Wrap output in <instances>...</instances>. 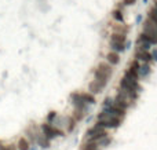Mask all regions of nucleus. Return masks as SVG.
I'll use <instances>...</instances> for the list:
<instances>
[{
  "label": "nucleus",
  "instance_id": "nucleus-2",
  "mask_svg": "<svg viewBox=\"0 0 157 150\" xmlns=\"http://www.w3.org/2000/svg\"><path fill=\"white\" fill-rule=\"evenodd\" d=\"M40 131H41V134H43L48 141H52V139H55V138H58V137H63V132H61L59 129L54 128L51 124H47V123L46 124H41Z\"/></svg>",
  "mask_w": 157,
  "mask_h": 150
},
{
  "label": "nucleus",
  "instance_id": "nucleus-19",
  "mask_svg": "<svg viewBox=\"0 0 157 150\" xmlns=\"http://www.w3.org/2000/svg\"><path fill=\"white\" fill-rule=\"evenodd\" d=\"M81 150H99V148L97 146V143L87 141V142L83 145V148H81Z\"/></svg>",
  "mask_w": 157,
  "mask_h": 150
},
{
  "label": "nucleus",
  "instance_id": "nucleus-12",
  "mask_svg": "<svg viewBox=\"0 0 157 150\" xmlns=\"http://www.w3.org/2000/svg\"><path fill=\"white\" fill-rule=\"evenodd\" d=\"M128 32H130V28H128L127 25H113V33L127 36Z\"/></svg>",
  "mask_w": 157,
  "mask_h": 150
},
{
  "label": "nucleus",
  "instance_id": "nucleus-14",
  "mask_svg": "<svg viewBox=\"0 0 157 150\" xmlns=\"http://www.w3.org/2000/svg\"><path fill=\"white\" fill-rule=\"evenodd\" d=\"M110 142H112V137H109V134H108L106 137L101 138V139L98 141V142H95V143H97L98 148H106V146L110 145Z\"/></svg>",
  "mask_w": 157,
  "mask_h": 150
},
{
  "label": "nucleus",
  "instance_id": "nucleus-5",
  "mask_svg": "<svg viewBox=\"0 0 157 150\" xmlns=\"http://www.w3.org/2000/svg\"><path fill=\"white\" fill-rule=\"evenodd\" d=\"M135 58L138 62H142V63H152L153 59H152V55H150V51H144V50H136L135 51Z\"/></svg>",
  "mask_w": 157,
  "mask_h": 150
},
{
  "label": "nucleus",
  "instance_id": "nucleus-17",
  "mask_svg": "<svg viewBox=\"0 0 157 150\" xmlns=\"http://www.w3.org/2000/svg\"><path fill=\"white\" fill-rule=\"evenodd\" d=\"M112 17H113V19L116 22H120V24H123V22H124V15H123V13L120 10H113Z\"/></svg>",
  "mask_w": 157,
  "mask_h": 150
},
{
  "label": "nucleus",
  "instance_id": "nucleus-23",
  "mask_svg": "<svg viewBox=\"0 0 157 150\" xmlns=\"http://www.w3.org/2000/svg\"><path fill=\"white\" fill-rule=\"evenodd\" d=\"M112 106H113V98L108 96V98L103 101V107H112Z\"/></svg>",
  "mask_w": 157,
  "mask_h": 150
},
{
  "label": "nucleus",
  "instance_id": "nucleus-16",
  "mask_svg": "<svg viewBox=\"0 0 157 150\" xmlns=\"http://www.w3.org/2000/svg\"><path fill=\"white\" fill-rule=\"evenodd\" d=\"M124 77L128 79V80H132V81H138V79H139L138 73L134 72V70H131V69H127V70L124 72Z\"/></svg>",
  "mask_w": 157,
  "mask_h": 150
},
{
  "label": "nucleus",
  "instance_id": "nucleus-28",
  "mask_svg": "<svg viewBox=\"0 0 157 150\" xmlns=\"http://www.w3.org/2000/svg\"><path fill=\"white\" fill-rule=\"evenodd\" d=\"M144 3H145V4H146V3H147V0H144Z\"/></svg>",
  "mask_w": 157,
  "mask_h": 150
},
{
  "label": "nucleus",
  "instance_id": "nucleus-3",
  "mask_svg": "<svg viewBox=\"0 0 157 150\" xmlns=\"http://www.w3.org/2000/svg\"><path fill=\"white\" fill-rule=\"evenodd\" d=\"M120 88L125 90V91H130V92H132V94H136V95L142 91V87L139 85L138 81H132V80L125 79V77H123V79L120 80Z\"/></svg>",
  "mask_w": 157,
  "mask_h": 150
},
{
  "label": "nucleus",
  "instance_id": "nucleus-18",
  "mask_svg": "<svg viewBox=\"0 0 157 150\" xmlns=\"http://www.w3.org/2000/svg\"><path fill=\"white\" fill-rule=\"evenodd\" d=\"M109 44H110V48H112V51L113 52H123V51H125V48H124V46L123 44H116V43H110L109 41Z\"/></svg>",
  "mask_w": 157,
  "mask_h": 150
},
{
  "label": "nucleus",
  "instance_id": "nucleus-20",
  "mask_svg": "<svg viewBox=\"0 0 157 150\" xmlns=\"http://www.w3.org/2000/svg\"><path fill=\"white\" fill-rule=\"evenodd\" d=\"M147 18H149L150 21H153V22L157 24V8L156 7H152L149 10V13H147Z\"/></svg>",
  "mask_w": 157,
  "mask_h": 150
},
{
  "label": "nucleus",
  "instance_id": "nucleus-26",
  "mask_svg": "<svg viewBox=\"0 0 157 150\" xmlns=\"http://www.w3.org/2000/svg\"><path fill=\"white\" fill-rule=\"evenodd\" d=\"M142 19H144V18H142V15H141V14H138V15H136V19H135L136 24H141Z\"/></svg>",
  "mask_w": 157,
  "mask_h": 150
},
{
  "label": "nucleus",
  "instance_id": "nucleus-6",
  "mask_svg": "<svg viewBox=\"0 0 157 150\" xmlns=\"http://www.w3.org/2000/svg\"><path fill=\"white\" fill-rule=\"evenodd\" d=\"M98 70L101 72V73L103 74V76L106 77V79H110L112 77V74H113V69H112V66L109 65V63H105V62H101L99 65H98Z\"/></svg>",
  "mask_w": 157,
  "mask_h": 150
},
{
  "label": "nucleus",
  "instance_id": "nucleus-24",
  "mask_svg": "<svg viewBox=\"0 0 157 150\" xmlns=\"http://www.w3.org/2000/svg\"><path fill=\"white\" fill-rule=\"evenodd\" d=\"M150 55H152V59L153 62H157V48H155L152 52H150Z\"/></svg>",
  "mask_w": 157,
  "mask_h": 150
},
{
  "label": "nucleus",
  "instance_id": "nucleus-9",
  "mask_svg": "<svg viewBox=\"0 0 157 150\" xmlns=\"http://www.w3.org/2000/svg\"><path fill=\"white\" fill-rule=\"evenodd\" d=\"M15 146H17V150H30V142L25 137L19 138Z\"/></svg>",
  "mask_w": 157,
  "mask_h": 150
},
{
  "label": "nucleus",
  "instance_id": "nucleus-25",
  "mask_svg": "<svg viewBox=\"0 0 157 150\" xmlns=\"http://www.w3.org/2000/svg\"><path fill=\"white\" fill-rule=\"evenodd\" d=\"M135 2L136 0H124V6H132V4H135Z\"/></svg>",
  "mask_w": 157,
  "mask_h": 150
},
{
  "label": "nucleus",
  "instance_id": "nucleus-21",
  "mask_svg": "<svg viewBox=\"0 0 157 150\" xmlns=\"http://www.w3.org/2000/svg\"><path fill=\"white\" fill-rule=\"evenodd\" d=\"M57 116H58L57 112H50L48 116H47V124H52V123H54V120L57 118Z\"/></svg>",
  "mask_w": 157,
  "mask_h": 150
},
{
  "label": "nucleus",
  "instance_id": "nucleus-1",
  "mask_svg": "<svg viewBox=\"0 0 157 150\" xmlns=\"http://www.w3.org/2000/svg\"><path fill=\"white\" fill-rule=\"evenodd\" d=\"M121 121L123 120H120V118L113 117V116L108 114V113H105V112H101L99 114H98L97 124L102 127L103 129H113V128H117V127L121 124Z\"/></svg>",
  "mask_w": 157,
  "mask_h": 150
},
{
  "label": "nucleus",
  "instance_id": "nucleus-8",
  "mask_svg": "<svg viewBox=\"0 0 157 150\" xmlns=\"http://www.w3.org/2000/svg\"><path fill=\"white\" fill-rule=\"evenodd\" d=\"M152 72L149 63H139V69H138V76L139 77H147Z\"/></svg>",
  "mask_w": 157,
  "mask_h": 150
},
{
  "label": "nucleus",
  "instance_id": "nucleus-7",
  "mask_svg": "<svg viewBox=\"0 0 157 150\" xmlns=\"http://www.w3.org/2000/svg\"><path fill=\"white\" fill-rule=\"evenodd\" d=\"M103 87H105V84H102V83L97 81V80H92V81L90 83V85H88L90 94H92V95H95V94H99L101 91L103 90Z\"/></svg>",
  "mask_w": 157,
  "mask_h": 150
},
{
  "label": "nucleus",
  "instance_id": "nucleus-22",
  "mask_svg": "<svg viewBox=\"0 0 157 150\" xmlns=\"http://www.w3.org/2000/svg\"><path fill=\"white\" fill-rule=\"evenodd\" d=\"M0 150H17V146L13 145V143H10V145H3V143H0Z\"/></svg>",
  "mask_w": 157,
  "mask_h": 150
},
{
  "label": "nucleus",
  "instance_id": "nucleus-10",
  "mask_svg": "<svg viewBox=\"0 0 157 150\" xmlns=\"http://www.w3.org/2000/svg\"><path fill=\"white\" fill-rule=\"evenodd\" d=\"M106 61H108L109 63H112V65H119L120 63V55L117 54V52H108L106 54Z\"/></svg>",
  "mask_w": 157,
  "mask_h": 150
},
{
  "label": "nucleus",
  "instance_id": "nucleus-27",
  "mask_svg": "<svg viewBox=\"0 0 157 150\" xmlns=\"http://www.w3.org/2000/svg\"><path fill=\"white\" fill-rule=\"evenodd\" d=\"M155 7L157 8V0H156V2H155Z\"/></svg>",
  "mask_w": 157,
  "mask_h": 150
},
{
  "label": "nucleus",
  "instance_id": "nucleus-11",
  "mask_svg": "<svg viewBox=\"0 0 157 150\" xmlns=\"http://www.w3.org/2000/svg\"><path fill=\"white\" fill-rule=\"evenodd\" d=\"M80 96H81V101L84 102L86 105H95V96L92 95V94H90V92H81L80 94Z\"/></svg>",
  "mask_w": 157,
  "mask_h": 150
},
{
  "label": "nucleus",
  "instance_id": "nucleus-4",
  "mask_svg": "<svg viewBox=\"0 0 157 150\" xmlns=\"http://www.w3.org/2000/svg\"><path fill=\"white\" fill-rule=\"evenodd\" d=\"M144 35L146 36H150V37H156L157 39V24L153 21H150L149 18L145 21L144 24Z\"/></svg>",
  "mask_w": 157,
  "mask_h": 150
},
{
  "label": "nucleus",
  "instance_id": "nucleus-15",
  "mask_svg": "<svg viewBox=\"0 0 157 150\" xmlns=\"http://www.w3.org/2000/svg\"><path fill=\"white\" fill-rule=\"evenodd\" d=\"M136 47H138L136 50H144V51H150V48H152V46H150L147 41L142 40V39H138V41H136Z\"/></svg>",
  "mask_w": 157,
  "mask_h": 150
},
{
  "label": "nucleus",
  "instance_id": "nucleus-13",
  "mask_svg": "<svg viewBox=\"0 0 157 150\" xmlns=\"http://www.w3.org/2000/svg\"><path fill=\"white\" fill-rule=\"evenodd\" d=\"M125 41H127V37L123 35H117V33H112L110 37V43H116V44H123L124 46Z\"/></svg>",
  "mask_w": 157,
  "mask_h": 150
}]
</instances>
